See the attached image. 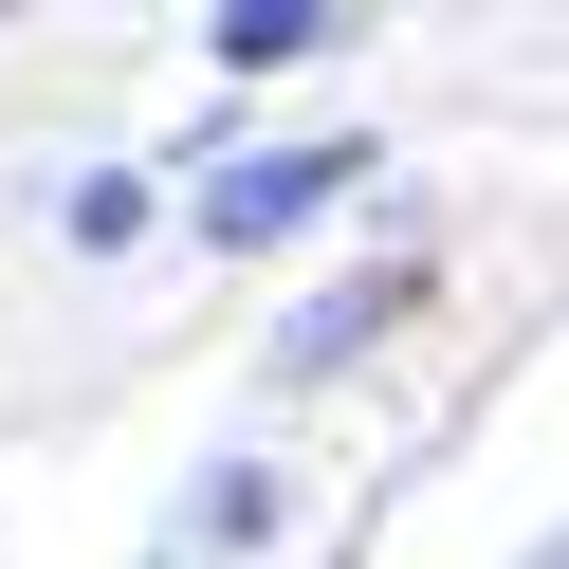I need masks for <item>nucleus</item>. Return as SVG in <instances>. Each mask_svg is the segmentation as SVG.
Returning a JSON list of instances; mask_svg holds the SVG:
<instances>
[{
  "instance_id": "nucleus-2",
  "label": "nucleus",
  "mask_w": 569,
  "mask_h": 569,
  "mask_svg": "<svg viewBox=\"0 0 569 569\" xmlns=\"http://www.w3.org/2000/svg\"><path fill=\"white\" fill-rule=\"evenodd\" d=\"M312 38H331L312 0H239V19H202V56H221V74H276V56H312Z\"/></svg>"
},
{
  "instance_id": "nucleus-3",
  "label": "nucleus",
  "mask_w": 569,
  "mask_h": 569,
  "mask_svg": "<svg viewBox=\"0 0 569 569\" xmlns=\"http://www.w3.org/2000/svg\"><path fill=\"white\" fill-rule=\"evenodd\" d=\"M331 569H349V551H331Z\"/></svg>"
},
{
  "instance_id": "nucleus-1",
  "label": "nucleus",
  "mask_w": 569,
  "mask_h": 569,
  "mask_svg": "<svg viewBox=\"0 0 569 569\" xmlns=\"http://www.w3.org/2000/svg\"><path fill=\"white\" fill-rule=\"evenodd\" d=\"M349 166H368L349 129H331V148H258V166H221V184H202V239H295L312 202H349Z\"/></svg>"
}]
</instances>
